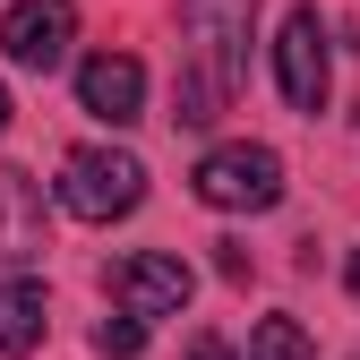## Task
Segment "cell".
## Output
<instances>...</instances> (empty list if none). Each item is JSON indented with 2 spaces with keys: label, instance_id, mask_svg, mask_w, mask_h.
Instances as JSON below:
<instances>
[{
  "label": "cell",
  "instance_id": "277c9868",
  "mask_svg": "<svg viewBox=\"0 0 360 360\" xmlns=\"http://www.w3.org/2000/svg\"><path fill=\"white\" fill-rule=\"evenodd\" d=\"M103 292L129 309V318L155 326V318H180V309H189L198 275H189L172 249H138V257H112V266H103Z\"/></svg>",
  "mask_w": 360,
  "mask_h": 360
},
{
  "label": "cell",
  "instance_id": "6da1fadb",
  "mask_svg": "<svg viewBox=\"0 0 360 360\" xmlns=\"http://www.w3.org/2000/svg\"><path fill=\"white\" fill-rule=\"evenodd\" d=\"M180 26H189V69L172 86V120L180 129H214L232 86L249 69V34H257V0H180Z\"/></svg>",
  "mask_w": 360,
  "mask_h": 360
},
{
  "label": "cell",
  "instance_id": "8992f818",
  "mask_svg": "<svg viewBox=\"0 0 360 360\" xmlns=\"http://www.w3.org/2000/svg\"><path fill=\"white\" fill-rule=\"evenodd\" d=\"M69 43H77V0H18L0 18V52L18 69H34V77H52L69 60Z\"/></svg>",
  "mask_w": 360,
  "mask_h": 360
},
{
  "label": "cell",
  "instance_id": "7a4b0ae2",
  "mask_svg": "<svg viewBox=\"0 0 360 360\" xmlns=\"http://www.w3.org/2000/svg\"><path fill=\"white\" fill-rule=\"evenodd\" d=\"M189 189L214 214H266V206H283V155L275 146H249V138L206 146L198 172H189Z\"/></svg>",
  "mask_w": 360,
  "mask_h": 360
},
{
  "label": "cell",
  "instance_id": "5b68a950",
  "mask_svg": "<svg viewBox=\"0 0 360 360\" xmlns=\"http://www.w3.org/2000/svg\"><path fill=\"white\" fill-rule=\"evenodd\" d=\"M275 86H283V103L318 120L326 112V86H335V60H326V18L318 9H292L283 34H275Z\"/></svg>",
  "mask_w": 360,
  "mask_h": 360
},
{
  "label": "cell",
  "instance_id": "9c48e42d",
  "mask_svg": "<svg viewBox=\"0 0 360 360\" xmlns=\"http://www.w3.org/2000/svg\"><path fill=\"white\" fill-rule=\"evenodd\" d=\"M52 326V300H43L34 275H0V360H26Z\"/></svg>",
  "mask_w": 360,
  "mask_h": 360
},
{
  "label": "cell",
  "instance_id": "30bf717a",
  "mask_svg": "<svg viewBox=\"0 0 360 360\" xmlns=\"http://www.w3.org/2000/svg\"><path fill=\"white\" fill-rule=\"evenodd\" d=\"M249 360H318V352H309V326L300 318H257L249 326Z\"/></svg>",
  "mask_w": 360,
  "mask_h": 360
},
{
  "label": "cell",
  "instance_id": "5bb4252c",
  "mask_svg": "<svg viewBox=\"0 0 360 360\" xmlns=\"http://www.w3.org/2000/svg\"><path fill=\"white\" fill-rule=\"evenodd\" d=\"M0 129H9V86H0Z\"/></svg>",
  "mask_w": 360,
  "mask_h": 360
},
{
  "label": "cell",
  "instance_id": "ba28073f",
  "mask_svg": "<svg viewBox=\"0 0 360 360\" xmlns=\"http://www.w3.org/2000/svg\"><path fill=\"white\" fill-rule=\"evenodd\" d=\"M77 103L95 112L103 129H129V120L146 112V69L129 60V52H95V60L77 69Z\"/></svg>",
  "mask_w": 360,
  "mask_h": 360
},
{
  "label": "cell",
  "instance_id": "52a82bcc",
  "mask_svg": "<svg viewBox=\"0 0 360 360\" xmlns=\"http://www.w3.org/2000/svg\"><path fill=\"white\" fill-rule=\"evenodd\" d=\"M52 249V206H43V180L18 172V163H0V257L26 266Z\"/></svg>",
  "mask_w": 360,
  "mask_h": 360
},
{
  "label": "cell",
  "instance_id": "8fae6325",
  "mask_svg": "<svg viewBox=\"0 0 360 360\" xmlns=\"http://www.w3.org/2000/svg\"><path fill=\"white\" fill-rule=\"evenodd\" d=\"M95 352H103V360H138V352H146V318H129V309L103 318V326H95Z\"/></svg>",
  "mask_w": 360,
  "mask_h": 360
},
{
  "label": "cell",
  "instance_id": "7c38bea8",
  "mask_svg": "<svg viewBox=\"0 0 360 360\" xmlns=\"http://www.w3.org/2000/svg\"><path fill=\"white\" fill-rule=\"evenodd\" d=\"M189 360H232V343H223V335H198V343H189Z\"/></svg>",
  "mask_w": 360,
  "mask_h": 360
},
{
  "label": "cell",
  "instance_id": "3957f363",
  "mask_svg": "<svg viewBox=\"0 0 360 360\" xmlns=\"http://www.w3.org/2000/svg\"><path fill=\"white\" fill-rule=\"evenodd\" d=\"M60 206L77 223H120V214H138L146 206V163L129 155V146H77L60 163Z\"/></svg>",
  "mask_w": 360,
  "mask_h": 360
},
{
  "label": "cell",
  "instance_id": "4fadbf2b",
  "mask_svg": "<svg viewBox=\"0 0 360 360\" xmlns=\"http://www.w3.org/2000/svg\"><path fill=\"white\" fill-rule=\"evenodd\" d=\"M343 275H352V300H360V249H352V266H343Z\"/></svg>",
  "mask_w": 360,
  "mask_h": 360
}]
</instances>
